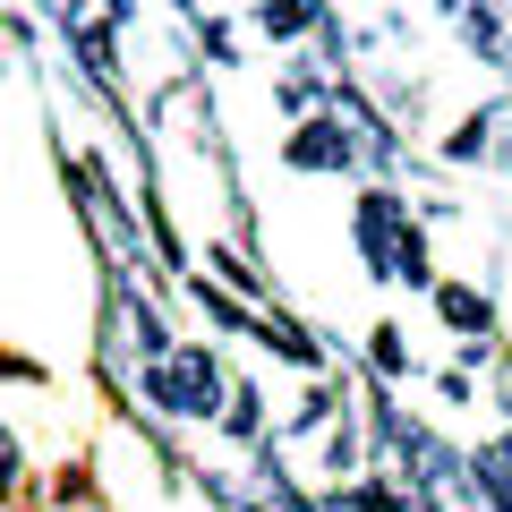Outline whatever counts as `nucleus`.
Instances as JSON below:
<instances>
[{
  "mask_svg": "<svg viewBox=\"0 0 512 512\" xmlns=\"http://www.w3.org/2000/svg\"><path fill=\"white\" fill-rule=\"evenodd\" d=\"M146 393L163 410H188V419H205V410H222V367L205 359V350H180V359H163L146 376Z\"/></svg>",
  "mask_w": 512,
  "mask_h": 512,
  "instance_id": "nucleus-1",
  "label": "nucleus"
},
{
  "mask_svg": "<svg viewBox=\"0 0 512 512\" xmlns=\"http://www.w3.org/2000/svg\"><path fill=\"white\" fill-rule=\"evenodd\" d=\"M291 163L299 171H333V163H350V137H342V128H299V137H291Z\"/></svg>",
  "mask_w": 512,
  "mask_h": 512,
  "instance_id": "nucleus-2",
  "label": "nucleus"
},
{
  "mask_svg": "<svg viewBox=\"0 0 512 512\" xmlns=\"http://www.w3.org/2000/svg\"><path fill=\"white\" fill-rule=\"evenodd\" d=\"M444 316H453V333H487V299H478V291H461V282H444Z\"/></svg>",
  "mask_w": 512,
  "mask_h": 512,
  "instance_id": "nucleus-3",
  "label": "nucleus"
},
{
  "mask_svg": "<svg viewBox=\"0 0 512 512\" xmlns=\"http://www.w3.org/2000/svg\"><path fill=\"white\" fill-rule=\"evenodd\" d=\"M128 333H137V350H163V325H154L146 299H128Z\"/></svg>",
  "mask_w": 512,
  "mask_h": 512,
  "instance_id": "nucleus-4",
  "label": "nucleus"
},
{
  "mask_svg": "<svg viewBox=\"0 0 512 512\" xmlns=\"http://www.w3.org/2000/svg\"><path fill=\"white\" fill-rule=\"evenodd\" d=\"M265 26L274 35H299V26H316V9H265Z\"/></svg>",
  "mask_w": 512,
  "mask_h": 512,
  "instance_id": "nucleus-5",
  "label": "nucleus"
}]
</instances>
